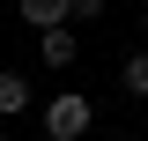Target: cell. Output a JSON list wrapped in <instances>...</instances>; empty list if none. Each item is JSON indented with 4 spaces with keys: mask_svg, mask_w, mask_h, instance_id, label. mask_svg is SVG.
<instances>
[{
    "mask_svg": "<svg viewBox=\"0 0 148 141\" xmlns=\"http://www.w3.org/2000/svg\"><path fill=\"white\" fill-rule=\"evenodd\" d=\"M141 30H148V8H141Z\"/></svg>",
    "mask_w": 148,
    "mask_h": 141,
    "instance_id": "obj_7",
    "label": "cell"
},
{
    "mask_svg": "<svg viewBox=\"0 0 148 141\" xmlns=\"http://www.w3.org/2000/svg\"><path fill=\"white\" fill-rule=\"evenodd\" d=\"M15 15L30 30H52V22H74V0H15Z\"/></svg>",
    "mask_w": 148,
    "mask_h": 141,
    "instance_id": "obj_3",
    "label": "cell"
},
{
    "mask_svg": "<svg viewBox=\"0 0 148 141\" xmlns=\"http://www.w3.org/2000/svg\"><path fill=\"white\" fill-rule=\"evenodd\" d=\"M37 59H45V67H74V22L37 30Z\"/></svg>",
    "mask_w": 148,
    "mask_h": 141,
    "instance_id": "obj_2",
    "label": "cell"
},
{
    "mask_svg": "<svg viewBox=\"0 0 148 141\" xmlns=\"http://www.w3.org/2000/svg\"><path fill=\"white\" fill-rule=\"evenodd\" d=\"M104 15V0H74V22H96Z\"/></svg>",
    "mask_w": 148,
    "mask_h": 141,
    "instance_id": "obj_6",
    "label": "cell"
},
{
    "mask_svg": "<svg viewBox=\"0 0 148 141\" xmlns=\"http://www.w3.org/2000/svg\"><path fill=\"white\" fill-rule=\"evenodd\" d=\"M89 119H96V111H89V97H82V89L45 104V134H52V141H82V134H89Z\"/></svg>",
    "mask_w": 148,
    "mask_h": 141,
    "instance_id": "obj_1",
    "label": "cell"
},
{
    "mask_svg": "<svg viewBox=\"0 0 148 141\" xmlns=\"http://www.w3.org/2000/svg\"><path fill=\"white\" fill-rule=\"evenodd\" d=\"M22 111H30V82L15 67H0V119H22Z\"/></svg>",
    "mask_w": 148,
    "mask_h": 141,
    "instance_id": "obj_4",
    "label": "cell"
},
{
    "mask_svg": "<svg viewBox=\"0 0 148 141\" xmlns=\"http://www.w3.org/2000/svg\"><path fill=\"white\" fill-rule=\"evenodd\" d=\"M119 89H126V97H148V52H126V67H119Z\"/></svg>",
    "mask_w": 148,
    "mask_h": 141,
    "instance_id": "obj_5",
    "label": "cell"
}]
</instances>
